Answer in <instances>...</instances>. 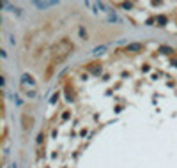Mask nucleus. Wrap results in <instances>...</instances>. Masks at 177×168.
<instances>
[{"label": "nucleus", "mask_w": 177, "mask_h": 168, "mask_svg": "<svg viewBox=\"0 0 177 168\" xmlns=\"http://www.w3.org/2000/svg\"><path fill=\"white\" fill-rule=\"evenodd\" d=\"M73 51V44L67 41V39H62L60 43H57V46L53 48V57H51V62L55 64H59V62H62L69 53Z\"/></svg>", "instance_id": "nucleus-1"}, {"label": "nucleus", "mask_w": 177, "mask_h": 168, "mask_svg": "<svg viewBox=\"0 0 177 168\" xmlns=\"http://www.w3.org/2000/svg\"><path fill=\"white\" fill-rule=\"evenodd\" d=\"M34 4V7H37V9H48V7H53V5H57V2L55 0H51V2H32Z\"/></svg>", "instance_id": "nucleus-2"}, {"label": "nucleus", "mask_w": 177, "mask_h": 168, "mask_svg": "<svg viewBox=\"0 0 177 168\" xmlns=\"http://www.w3.org/2000/svg\"><path fill=\"white\" fill-rule=\"evenodd\" d=\"M128 51H133V53H137V51H142L144 50V46L140 44V43H133V44H128V48H126Z\"/></svg>", "instance_id": "nucleus-3"}, {"label": "nucleus", "mask_w": 177, "mask_h": 168, "mask_svg": "<svg viewBox=\"0 0 177 168\" xmlns=\"http://www.w3.org/2000/svg\"><path fill=\"white\" fill-rule=\"evenodd\" d=\"M108 21H112V23H113V21H117V23H122V19H121V18H119L115 12H112V11L108 12Z\"/></svg>", "instance_id": "nucleus-4"}, {"label": "nucleus", "mask_w": 177, "mask_h": 168, "mask_svg": "<svg viewBox=\"0 0 177 168\" xmlns=\"http://www.w3.org/2000/svg\"><path fill=\"white\" fill-rule=\"evenodd\" d=\"M21 81H23V83H27V81H28V83H34V81H32V78H30L28 74H23V76H21Z\"/></svg>", "instance_id": "nucleus-5"}, {"label": "nucleus", "mask_w": 177, "mask_h": 168, "mask_svg": "<svg viewBox=\"0 0 177 168\" xmlns=\"http://www.w3.org/2000/svg\"><path fill=\"white\" fill-rule=\"evenodd\" d=\"M80 35H82V39H87V32H85L82 27H80Z\"/></svg>", "instance_id": "nucleus-6"}, {"label": "nucleus", "mask_w": 177, "mask_h": 168, "mask_svg": "<svg viewBox=\"0 0 177 168\" xmlns=\"http://www.w3.org/2000/svg\"><path fill=\"white\" fill-rule=\"evenodd\" d=\"M105 50H106V46H99V48L94 50V53H101V51H105Z\"/></svg>", "instance_id": "nucleus-7"}, {"label": "nucleus", "mask_w": 177, "mask_h": 168, "mask_svg": "<svg viewBox=\"0 0 177 168\" xmlns=\"http://www.w3.org/2000/svg\"><path fill=\"white\" fill-rule=\"evenodd\" d=\"M161 50H163V51H165V53H170V51H172V48H165V46H163V48H161Z\"/></svg>", "instance_id": "nucleus-8"}, {"label": "nucleus", "mask_w": 177, "mask_h": 168, "mask_svg": "<svg viewBox=\"0 0 177 168\" xmlns=\"http://www.w3.org/2000/svg\"><path fill=\"white\" fill-rule=\"evenodd\" d=\"M11 168H16V163H14V165H12V167H11Z\"/></svg>", "instance_id": "nucleus-9"}]
</instances>
